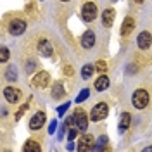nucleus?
I'll return each mask as SVG.
<instances>
[{
	"instance_id": "f257e3e1",
	"label": "nucleus",
	"mask_w": 152,
	"mask_h": 152,
	"mask_svg": "<svg viewBox=\"0 0 152 152\" xmlns=\"http://www.w3.org/2000/svg\"><path fill=\"white\" fill-rule=\"evenodd\" d=\"M107 114H109V105L105 104V102H99V104H95L92 107V113H90V119L92 121H102L107 118Z\"/></svg>"
},
{
	"instance_id": "f03ea898",
	"label": "nucleus",
	"mask_w": 152,
	"mask_h": 152,
	"mask_svg": "<svg viewBox=\"0 0 152 152\" xmlns=\"http://www.w3.org/2000/svg\"><path fill=\"white\" fill-rule=\"evenodd\" d=\"M132 104L137 107V109H143L149 104V94L145 90H135L132 95Z\"/></svg>"
},
{
	"instance_id": "7ed1b4c3",
	"label": "nucleus",
	"mask_w": 152,
	"mask_h": 152,
	"mask_svg": "<svg viewBox=\"0 0 152 152\" xmlns=\"http://www.w3.org/2000/svg\"><path fill=\"white\" fill-rule=\"evenodd\" d=\"M95 18H97V5L94 2L83 4V7H81V19L85 23H92V21H95Z\"/></svg>"
},
{
	"instance_id": "20e7f679",
	"label": "nucleus",
	"mask_w": 152,
	"mask_h": 152,
	"mask_svg": "<svg viewBox=\"0 0 152 152\" xmlns=\"http://www.w3.org/2000/svg\"><path fill=\"white\" fill-rule=\"evenodd\" d=\"M73 118H75V126L80 132H85L86 128H88V116H86V113L83 109H76Z\"/></svg>"
},
{
	"instance_id": "39448f33",
	"label": "nucleus",
	"mask_w": 152,
	"mask_h": 152,
	"mask_svg": "<svg viewBox=\"0 0 152 152\" xmlns=\"http://www.w3.org/2000/svg\"><path fill=\"white\" fill-rule=\"evenodd\" d=\"M50 85V75L47 71H38L37 75L33 76V86L35 88H47Z\"/></svg>"
},
{
	"instance_id": "423d86ee",
	"label": "nucleus",
	"mask_w": 152,
	"mask_h": 152,
	"mask_svg": "<svg viewBox=\"0 0 152 152\" xmlns=\"http://www.w3.org/2000/svg\"><path fill=\"white\" fill-rule=\"evenodd\" d=\"M78 151L80 152H90L95 151V138L92 135H83L78 142Z\"/></svg>"
},
{
	"instance_id": "0eeeda50",
	"label": "nucleus",
	"mask_w": 152,
	"mask_h": 152,
	"mask_svg": "<svg viewBox=\"0 0 152 152\" xmlns=\"http://www.w3.org/2000/svg\"><path fill=\"white\" fill-rule=\"evenodd\" d=\"M24 29H26V23H24L23 19H12V21L9 23V33L12 35V37L23 35Z\"/></svg>"
},
{
	"instance_id": "6e6552de",
	"label": "nucleus",
	"mask_w": 152,
	"mask_h": 152,
	"mask_svg": "<svg viewBox=\"0 0 152 152\" xmlns=\"http://www.w3.org/2000/svg\"><path fill=\"white\" fill-rule=\"evenodd\" d=\"M43 124H45V113H43V111H38V113L29 119V128H31L33 132L40 130Z\"/></svg>"
},
{
	"instance_id": "1a4fd4ad",
	"label": "nucleus",
	"mask_w": 152,
	"mask_h": 152,
	"mask_svg": "<svg viewBox=\"0 0 152 152\" xmlns=\"http://www.w3.org/2000/svg\"><path fill=\"white\" fill-rule=\"evenodd\" d=\"M4 97H5L7 102L16 104V102H19V99H21V92H19L18 88H14V86H7V88H4Z\"/></svg>"
},
{
	"instance_id": "9d476101",
	"label": "nucleus",
	"mask_w": 152,
	"mask_h": 152,
	"mask_svg": "<svg viewBox=\"0 0 152 152\" xmlns=\"http://www.w3.org/2000/svg\"><path fill=\"white\" fill-rule=\"evenodd\" d=\"M137 43H138V48H142V50H147V48L152 45V35L149 31H142L140 35H138V40H137Z\"/></svg>"
},
{
	"instance_id": "9b49d317",
	"label": "nucleus",
	"mask_w": 152,
	"mask_h": 152,
	"mask_svg": "<svg viewBox=\"0 0 152 152\" xmlns=\"http://www.w3.org/2000/svg\"><path fill=\"white\" fill-rule=\"evenodd\" d=\"M38 50H40V54L43 57L54 56V47H52V43H50L48 40H40V42H38Z\"/></svg>"
},
{
	"instance_id": "f8f14e48",
	"label": "nucleus",
	"mask_w": 152,
	"mask_h": 152,
	"mask_svg": "<svg viewBox=\"0 0 152 152\" xmlns=\"http://www.w3.org/2000/svg\"><path fill=\"white\" fill-rule=\"evenodd\" d=\"M95 45V33L92 29H86L81 37V47L83 48H92Z\"/></svg>"
},
{
	"instance_id": "ddd939ff",
	"label": "nucleus",
	"mask_w": 152,
	"mask_h": 152,
	"mask_svg": "<svg viewBox=\"0 0 152 152\" xmlns=\"http://www.w3.org/2000/svg\"><path fill=\"white\" fill-rule=\"evenodd\" d=\"M114 18H116V10L114 9H105L102 12V24L105 28H111L114 24Z\"/></svg>"
},
{
	"instance_id": "4468645a",
	"label": "nucleus",
	"mask_w": 152,
	"mask_h": 152,
	"mask_svg": "<svg viewBox=\"0 0 152 152\" xmlns=\"http://www.w3.org/2000/svg\"><path fill=\"white\" fill-rule=\"evenodd\" d=\"M133 29H135V19H133L132 16L124 18L123 24H121V35H123V37H128Z\"/></svg>"
},
{
	"instance_id": "2eb2a0df",
	"label": "nucleus",
	"mask_w": 152,
	"mask_h": 152,
	"mask_svg": "<svg viewBox=\"0 0 152 152\" xmlns=\"http://www.w3.org/2000/svg\"><path fill=\"white\" fill-rule=\"evenodd\" d=\"M111 149V145H109V138L102 135V137H99L97 138V142H95V151L97 152H104V151H109Z\"/></svg>"
},
{
	"instance_id": "dca6fc26",
	"label": "nucleus",
	"mask_w": 152,
	"mask_h": 152,
	"mask_svg": "<svg viewBox=\"0 0 152 152\" xmlns=\"http://www.w3.org/2000/svg\"><path fill=\"white\" fill-rule=\"evenodd\" d=\"M109 88V78L105 75L99 76L97 80H95V90H99V92H104V90H107Z\"/></svg>"
},
{
	"instance_id": "f3484780",
	"label": "nucleus",
	"mask_w": 152,
	"mask_h": 152,
	"mask_svg": "<svg viewBox=\"0 0 152 152\" xmlns=\"http://www.w3.org/2000/svg\"><path fill=\"white\" fill-rule=\"evenodd\" d=\"M66 95V90H64V86H62V83H54V86H52V99H62Z\"/></svg>"
},
{
	"instance_id": "a211bd4d",
	"label": "nucleus",
	"mask_w": 152,
	"mask_h": 152,
	"mask_svg": "<svg viewBox=\"0 0 152 152\" xmlns=\"http://www.w3.org/2000/svg\"><path fill=\"white\" fill-rule=\"evenodd\" d=\"M40 143L37 142V140H33V138H29V140H26V143H24V147H23V151L24 152H40Z\"/></svg>"
},
{
	"instance_id": "6ab92c4d",
	"label": "nucleus",
	"mask_w": 152,
	"mask_h": 152,
	"mask_svg": "<svg viewBox=\"0 0 152 152\" xmlns=\"http://www.w3.org/2000/svg\"><path fill=\"white\" fill-rule=\"evenodd\" d=\"M130 124H132V116H130V113H123L121 119H119V132L128 130V128H130Z\"/></svg>"
},
{
	"instance_id": "aec40b11",
	"label": "nucleus",
	"mask_w": 152,
	"mask_h": 152,
	"mask_svg": "<svg viewBox=\"0 0 152 152\" xmlns=\"http://www.w3.org/2000/svg\"><path fill=\"white\" fill-rule=\"evenodd\" d=\"M94 69H95V67L92 66V64H86V66H83V69H81V78H83V80H88L90 76L94 75Z\"/></svg>"
},
{
	"instance_id": "412c9836",
	"label": "nucleus",
	"mask_w": 152,
	"mask_h": 152,
	"mask_svg": "<svg viewBox=\"0 0 152 152\" xmlns=\"http://www.w3.org/2000/svg\"><path fill=\"white\" fill-rule=\"evenodd\" d=\"M5 78L9 81H16L18 80V73H16V66H9L7 67V73H5Z\"/></svg>"
},
{
	"instance_id": "4be33fe9",
	"label": "nucleus",
	"mask_w": 152,
	"mask_h": 152,
	"mask_svg": "<svg viewBox=\"0 0 152 152\" xmlns=\"http://www.w3.org/2000/svg\"><path fill=\"white\" fill-rule=\"evenodd\" d=\"M88 95H90V90H88V88H83V90L78 94V97H76V102H78V104L85 102L86 99H88Z\"/></svg>"
},
{
	"instance_id": "5701e85b",
	"label": "nucleus",
	"mask_w": 152,
	"mask_h": 152,
	"mask_svg": "<svg viewBox=\"0 0 152 152\" xmlns=\"http://www.w3.org/2000/svg\"><path fill=\"white\" fill-rule=\"evenodd\" d=\"M0 61H2V62H7V61H9V48L7 47L0 48Z\"/></svg>"
},
{
	"instance_id": "b1692460",
	"label": "nucleus",
	"mask_w": 152,
	"mask_h": 152,
	"mask_svg": "<svg viewBox=\"0 0 152 152\" xmlns=\"http://www.w3.org/2000/svg\"><path fill=\"white\" fill-rule=\"evenodd\" d=\"M95 71H99V73H105V71H107V64H105L104 61L95 62Z\"/></svg>"
},
{
	"instance_id": "393cba45",
	"label": "nucleus",
	"mask_w": 152,
	"mask_h": 152,
	"mask_svg": "<svg viewBox=\"0 0 152 152\" xmlns=\"http://www.w3.org/2000/svg\"><path fill=\"white\" fill-rule=\"evenodd\" d=\"M28 107H29V105H28V102L21 105V107H19V111L16 113V119H21V118H23V114H24L26 111H28Z\"/></svg>"
},
{
	"instance_id": "a878e982",
	"label": "nucleus",
	"mask_w": 152,
	"mask_h": 152,
	"mask_svg": "<svg viewBox=\"0 0 152 152\" xmlns=\"http://www.w3.org/2000/svg\"><path fill=\"white\" fill-rule=\"evenodd\" d=\"M67 109H69V102H66V104H62V105H59V107H57V114H59V116H64Z\"/></svg>"
},
{
	"instance_id": "bb28decb",
	"label": "nucleus",
	"mask_w": 152,
	"mask_h": 152,
	"mask_svg": "<svg viewBox=\"0 0 152 152\" xmlns=\"http://www.w3.org/2000/svg\"><path fill=\"white\" fill-rule=\"evenodd\" d=\"M37 69V62L35 61H28V64H26V73H33Z\"/></svg>"
},
{
	"instance_id": "cd10ccee",
	"label": "nucleus",
	"mask_w": 152,
	"mask_h": 152,
	"mask_svg": "<svg viewBox=\"0 0 152 152\" xmlns=\"http://www.w3.org/2000/svg\"><path fill=\"white\" fill-rule=\"evenodd\" d=\"M78 132H80L78 128H71L69 130V135H67V140H75L76 137H78Z\"/></svg>"
},
{
	"instance_id": "c85d7f7f",
	"label": "nucleus",
	"mask_w": 152,
	"mask_h": 152,
	"mask_svg": "<svg viewBox=\"0 0 152 152\" xmlns=\"http://www.w3.org/2000/svg\"><path fill=\"white\" fill-rule=\"evenodd\" d=\"M56 130H57V121H56V119H52V121H50V126H48V133H50V135H54Z\"/></svg>"
},
{
	"instance_id": "c756f323",
	"label": "nucleus",
	"mask_w": 152,
	"mask_h": 152,
	"mask_svg": "<svg viewBox=\"0 0 152 152\" xmlns=\"http://www.w3.org/2000/svg\"><path fill=\"white\" fill-rule=\"evenodd\" d=\"M73 73H75V71H73V66H64V75L66 76H73Z\"/></svg>"
},
{
	"instance_id": "7c9ffc66",
	"label": "nucleus",
	"mask_w": 152,
	"mask_h": 152,
	"mask_svg": "<svg viewBox=\"0 0 152 152\" xmlns=\"http://www.w3.org/2000/svg\"><path fill=\"white\" fill-rule=\"evenodd\" d=\"M66 149H67V151H73V149H75V143H73V140H69V142H67Z\"/></svg>"
},
{
	"instance_id": "2f4dec72",
	"label": "nucleus",
	"mask_w": 152,
	"mask_h": 152,
	"mask_svg": "<svg viewBox=\"0 0 152 152\" xmlns=\"http://www.w3.org/2000/svg\"><path fill=\"white\" fill-rule=\"evenodd\" d=\"M143 151H145V152H151V151H152V145H149V147H145Z\"/></svg>"
},
{
	"instance_id": "473e14b6",
	"label": "nucleus",
	"mask_w": 152,
	"mask_h": 152,
	"mask_svg": "<svg viewBox=\"0 0 152 152\" xmlns=\"http://www.w3.org/2000/svg\"><path fill=\"white\" fill-rule=\"evenodd\" d=\"M135 2H137V4H142L143 0H135Z\"/></svg>"
},
{
	"instance_id": "72a5a7b5",
	"label": "nucleus",
	"mask_w": 152,
	"mask_h": 152,
	"mask_svg": "<svg viewBox=\"0 0 152 152\" xmlns=\"http://www.w3.org/2000/svg\"><path fill=\"white\" fill-rule=\"evenodd\" d=\"M111 2H116V0H111Z\"/></svg>"
},
{
	"instance_id": "f704fd0d",
	"label": "nucleus",
	"mask_w": 152,
	"mask_h": 152,
	"mask_svg": "<svg viewBox=\"0 0 152 152\" xmlns=\"http://www.w3.org/2000/svg\"><path fill=\"white\" fill-rule=\"evenodd\" d=\"M62 2H67V0H62Z\"/></svg>"
}]
</instances>
